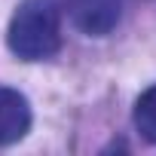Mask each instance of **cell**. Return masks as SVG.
<instances>
[{"label": "cell", "instance_id": "obj_1", "mask_svg": "<svg viewBox=\"0 0 156 156\" xmlns=\"http://www.w3.org/2000/svg\"><path fill=\"white\" fill-rule=\"evenodd\" d=\"M6 46L22 61H46L61 49V9L55 0H22L6 28Z\"/></svg>", "mask_w": 156, "mask_h": 156}, {"label": "cell", "instance_id": "obj_2", "mask_svg": "<svg viewBox=\"0 0 156 156\" xmlns=\"http://www.w3.org/2000/svg\"><path fill=\"white\" fill-rule=\"evenodd\" d=\"M126 9V0H67L70 22L89 37H104L110 34Z\"/></svg>", "mask_w": 156, "mask_h": 156}, {"label": "cell", "instance_id": "obj_3", "mask_svg": "<svg viewBox=\"0 0 156 156\" xmlns=\"http://www.w3.org/2000/svg\"><path fill=\"white\" fill-rule=\"evenodd\" d=\"M31 104L19 89L0 86V147L16 144L31 132Z\"/></svg>", "mask_w": 156, "mask_h": 156}, {"label": "cell", "instance_id": "obj_4", "mask_svg": "<svg viewBox=\"0 0 156 156\" xmlns=\"http://www.w3.org/2000/svg\"><path fill=\"white\" fill-rule=\"evenodd\" d=\"M132 119H135L138 135H141L144 141L156 144V83H153L147 92H141V98L135 101V113H132Z\"/></svg>", "mask_w": 156, "mask_h": 156}]
</instances>
